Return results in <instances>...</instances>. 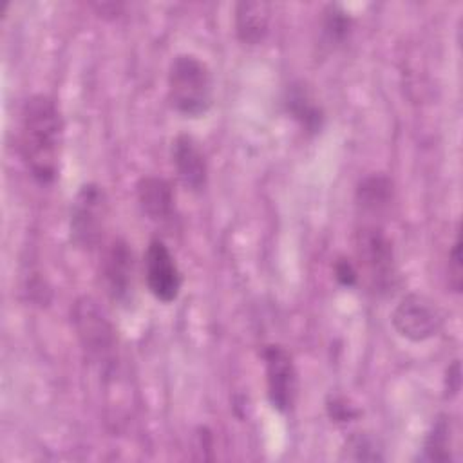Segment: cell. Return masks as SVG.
I'll return each mask as SVG.
<instances>
[{"label": "cell", "instance_id": "obj_1", "mask_svg": "<svg viewBox=\"0 0 463 463\" xmlns=\"http://www.w3.org/2000/svg\"><path fill=\"white\" fill-rule=\"evenodd\" d=\"M18 143L31 177L38 184L54 183L63 146V118L52 96L38 92L24 101Z\"/></svg>", "mask_w": 463, "mask_h": 463}, {"label": "cell", "instance_id": "obj_2", "mask_svg": "<svg viewBox=\"0 0 463 463\" xmlns=\"http://www.w3.org/2000/svg\"><path fill=\"white\" fill-rule=\"evenodd\" d=\"M166 96L170 107L183 118L208 114L215 98V81L208 63L192 52L175 54L166 72Z\"/></svg>", "mask_w": 463, "mask_h": 463}, {"label": "cell", "instance_id": "obj_3", "mask_svg": "<svg viewBox=\"0 0 463 463\" xmlns=\"http://www.w3.org/2000/svg\"><path fill=\"white\" fill-rule=\"evenodd\" d=\"M72 326L87 360L105 376L118 369L119 342L107 313L92 297H80L71 311Z\"/></svg>", "mask_w": 463, "mask_h": 463}, {"label": "cell", "instance_id": "obj_4", "mask_svg": "<svg viewBox=\"0 0 463 463\" xmlns=\"http://www.w3.org/2000/svg\"><path fill=\"white\" fill-rule=\"evenodd\" d=\"M353 250L358 275L376 295H389L398 286L394 246L385 230L376 222H364L353 233Z\"/></svg>", "mask_w": 463, "mask_h": 463}, {"label": "cell", "instance_id": "obj_5", "mask_svg": "<svg viewBox=\"0 0 463 463\" xmlns=\"http://www.w3.org/2000/svg\"><path fill=\"white\" fill-rule=\"evenodd\" d=\"M107 219L109 195L105 188L96 181L80 184L78 192L71 201L69 212L71 244L81 251L96 250L103 241Z\"/></svg>", "mask_w": 463, "mask_h": 463}, {"label": "cell", "instance_id": "obj_6", "mask_svg": "<svg viewBox=\"0 0 463 463\" xmlns=\"http://www.w3.org/2000/svg\"><path fill=\"white\" fill-rule=\"evenodd\" d=\"M391 322L402 338L420 344L434 338L441 331L443 313L429 297L407 293L394 306Z\"/></svg>", "mask_w": 463, "mask_h": 463}, {"label": "cell", "instance_id": "obj_7", "mask_svg": "<svg viewBox=\"0 0 463 463\" xmlns=\"http://www.w3.org/2000/svg\"><path fill=\"white\" fill-rule=\"evenodd\" d=\"M262 360L268 402L277 412L289 414L298 396V373L293 354L280 344H269L262 351Z\"/></svg>", "mask_w": 463, "mask_h": 463}, {"label": "cell", "instance_id": "obj_8", "mask_svg": "<svg viewBox=\"0 0 463 463\" xmlns=\"http://www.w3.org/2000/svg\"><path fill=\"white\" fill-rule=\"evenodd\" d=\"M101 277L110 300L121 307H130L136 298V262L127 239L114 237L101 255Z\"/></svg>", "mask_w": 463, "mask_h": 463}, {"label": "cell", "instance_id": "obj_9", "mask_svg": "<svg viewBox=\"0 0 463 463\" xmlns=\"http://www.w3.org/2000/svg\"><path fill=\"white\" fill-rule=\"evenodd\" d=\"M143 269L146 288L156 300L163 304L177 300L183 288V273L163 239H150L143 257Z\"/></svg>", "mask_w": 463, "mask_h": 463}, {"label": "cell", "instance_id": "obj_10", "mask_svg": "<svg viewBox=\"0 0 463 463\" xmlns=\"http://www.w3.org/2000/svg\"><path fill=\"white\" fill-rule=\"evenodd\" d=\"M170 159L179 183L201 194L208 186V157L201 143L188 132H179L170 143Z\"/></svg>", "mask_w": 463, "mask_h": 463}, {"label": "cell", "instance_id": "obj_11", "mask_svg": "<svg viewBox=\"0 0 463 463\" xmlns=\"http://www.w3.org/2000/svg\"><path fill=\"white\" fill-rule=\"evenodd\" d=\"M284 112L306 136H317L324 128L326 112L304 80L291 81L282 96Z\"/></svg>", "mask_w": 463, "mask_h": 463}, {"label": "cell", "instance_id": "obj_12", "mask_svg": "<svg viewBox=\"0 0 463 463\" xmlns=\"http://www.w3.org/2000/svg\"><path fill=\"white\" fill-rule=\"evenodd\" d=\"M141 212L154 222H168L174 217L175 195L170 181L159 175H143L136 183Z\"/></svg>", "mask_w": 463, "mask_h": 463}, {"label": "cell", "instance_id": "obj_13", "mask_svg": "<svg viewBox=\"0 0 463 463\" xmlns=\"http://www.w3.org/2000/svg\"><path fill=\"white\" fill-rule=\"evenodd\" d=\"M271 5L262 0H242L233 7L235 36L244 45H259L269 31Z\"/></svg>", "mask_w": 463, "mask_h": 463}, {"label": "cell", "instance_id": "obj_14", "mask_svg": "<svg viewBox=\"0 0 463 463\" xmlns=\"http://www.w3.org/2000/svg\"><path fill=\"white\" fill-rule=\"evenodd\" d=\"M356 206L367 215H382L392 203V179L382 172H374L360 179L356 186Z\"/></svg>", "mask_w": 463, "mask_h": 463}, {"label": "cell", "instance_id": "obj_15", "mask_svg": "<svg viewBox=\"0 0 463 463\" xmlns=\"http://www.w3.org/2000/svg\"><path fill=\"white\" fill-rule=\"evenodd\" d=\"M454 420L450 414H438L425 434L421 456L423 461H452L454 456Z\"/></svg>", "mask_w": 463, "mask_h": 463}, {"label": "cell", "instance_id": "obj_16", "mask_svg": "<svg viewBox=\"0 0 463 463\" xmlns=\"http://www.w3.org/2000/svg\"><path fill=\"white\" fill-rule=\"evenodd\" d=\"M320 40L327 49L344 45L353 33L354 20L340 4H327L320 13Z\"/></svg>", "mask_w": 463, "mask_h": 463}, {"label": "cell", "instance_id": "obj_17", "mask_svg": "<svg viewBox=\"0 0 463 463\" xmlns=\"http://www.w3.org/2000/svg\"><path fill=\"white\" fill-rule=\"evenodd\" d=\"M344 458L353 461H382L385 456L374 438L365 432H354L344 445Z\"/></svg>", "mask_w": 463, "mask_h": 463}, {"label": "cell", "instance_id": "obj_18", "mask_svg": "<svg viewBox=\"0 0 463 463\" xmlns=\"http://www.w3.org/2000/svg\"><path fill=\"white\" fill-rule=\"evenodd\" d=\"M326 412L335 423H349L358 420L362 414V411L349 398L340 394H331L326 400Z\"/></svg>", "mask_w": 463, "mask_h": 463}, {"label": "cell", "instance_id": "obj_19", "mask_svg": "<svg viewBox=\"0 0 463 463\" xmlns=\"http://www.w3.org/2000/svg\"><path fill=\"white\" fill-rule=\"evenodd\" d=\"M447 277L449 286L454 293H461L463 288V260H461V235L459 230H456L450 251H449V262H447Z\"/></svg>", "mask_w": 463, "mask_h": 463}, {"label": "cell", "instance_id": "obj_20", "mask_svg": "<svg viewBox=\"0 0 463 463\" xmlns=\"http://www.w3.org/2000/svg\"><path fill=\"white\" fill-rule=\"evenodd\" d=\"M333 273H335L336 282L340 286H344V288H354L358 284V280H360V275H358L354 260H351L345 255L336 257V260L333 264Z\"/></svg>", "mask_w": 463, "mask_h": 463}, {"label": "cell", "instance_id": "obj_21", "mask_svg": "<svg viewBox=\"0 0 463 463\" xmlns=\"http://www.w3.org/2000/svg\"><path fill=\"white\" fill-rule=\"evenodd\" d=\"M461 389V365L459 360H452L450 365L445 371V378H443V391H445V398H454L459 394Z\"/></svg>", "mask_w": 463, "mask_h": 463}]
</instances>
